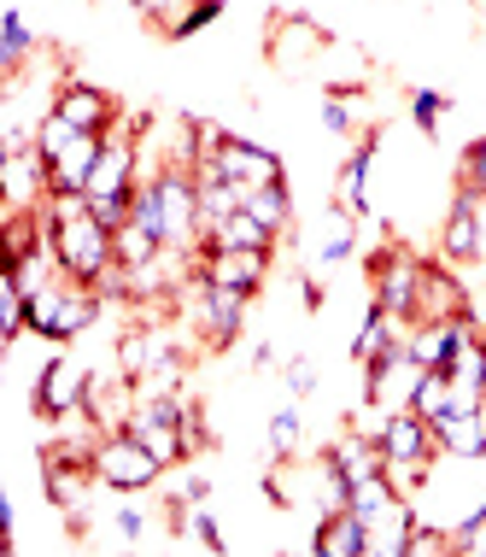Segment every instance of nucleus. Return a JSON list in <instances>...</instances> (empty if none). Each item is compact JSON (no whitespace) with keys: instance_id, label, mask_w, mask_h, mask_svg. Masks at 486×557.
Here are the masks:
<instances>
[{"instance_id":"obj_5","label":"nucleus","mask_w":486,"mask_h":557,"mask_svg":"<svg viewBox=\"0 0 486 557\" xmlns=\"http://www.w3.org/2000/svg\"><path fill=\"white\" fill-rule=\"evenodd\" d=\"M88 382H95V370H88L71 346H53V358L36 370V387H29V411H36L41 423H59V417H71L88 405Z\"/></svg>"},{"instance_id":"obj_16","label":"nucleus","mask_w":486,"mask_h":557,"mask_svg":"<svg viewBox=\"0 0 486 557\" xmlns=\"http://www.w3.org/2000/svg\"><path fill=\"white\" fill-rule=\"evenodd\" d=\"M276 240H282V235L264 230V223H258L247 206L205 230V247H211V252H276ZM205 247H200V252H205Z\"/></svg>"},{"instance_id":"obj_22","label":"nucleus","mask_w":486,"mask_h":557,"mask_svg":"<svg viewBox=\"0 0 486 557\" xmlns=\"http://www.w3.org/2000/svg\"><path fill=\"white\" fill-rule=\"evenodd\" d=\"M240 206H247V212L264 223V230H276L282 240L294 235V188L287 183H264V188H247L240 194Z\"/></svg>"},{"instance_id":"obj_32","label":"nucleus","mask_w":486,"mask_h":557,"mask_svg":"<svg viewBox=\"0 0 486 557\" xmlns=\"http://www.w3.org/2000/svg\"><path fill=\"white\" fill-rule=\"evenodd\" d=\"M451 546H458V557H486V510L451 529Z\"/></svg>"},{"instance_id":"obj_17","label":"nucleus","mask_w":486,"mask_h":557,"mask_svg":"<svg viewBox=\"0 0 486 557\" xmlns=\"http://www.w3.org/2000/svg\"><path fill=\"white\" fill-rule=\"evenodd\" d=\"M0 183H7V206H41L53 194L48 183V159L29 147V153H7L0 159Z\"/></svg>"},{"instance_id":"obj_14","label":"nucleus","mask_w":486,"mask_h":557,"mask_svg":"<svg viewBox=\"0 0 486 557\" xmlns=\"http://www.w3.org/2000/svg\"><path fill=\"white\" fill-rule=\"evenodd\" d=\"M375 159H382V141H375V135H363L352 153L340 159V171H334V194H328L340 212L370 218V171H375Z\"/></svg>"},{"instance_id":"obj_28","label":"nucleus","mask_w":486,"mask_h":557,"mask_svg":"<svg viewBox=\"0 0 486 557\" xmlns=\"http://www.w3.org/2000/svg\"><path fill=\"white\" fill-rule=\"evenodd\" d=\"M188 7H194V0H135L141 24L153 29V36H164V41H176V29H182V18H188Z\"/></svg>"},{"instance_id":"obj_4","label":"nucleus","mask_w":486,"mask_h":557,"mask_svg":"<svg viewBox=\"0 0 486 557\" xmlns=\"http://www.w3.org/2000/svg\"><path fill=\"white\" fill-rule=\"evenodd\" d=\"M422 270H428V259H422V252H410V247H399V240H387V247L370 259V299H375L382 311H392L399 323H416Z\"/></svg>"},{"instance_id":"obj_36","label":"nucleus","mask_w":486,"mask_h":557,"mask_svg":"<svg viewBox=\"0 0 486 557\" xmlns=\"http://www.w3.org/2000/svg\"><path fill=\"white\" fill-rule=\"evenodd\" d=\"M194 141H200V159H217L223 141H229V129H223L217 117H194Z\"/></svg>"},{"instance_id":"obj_38","label":"nucleus","mask_w":486,"mask_h":557,"mask_svg":"<svg viewBox=\"0 0 486 557\" xmlns=\"http://www.w3.org/2000/svg\"><path fill=\"white\" fill-rule=\"evenodd\" d=\"M469 159H481V164H486V129L475 135V141H469Z\"/></svg>"},{"instance_id":"obj_25","label":"nucleus","mask_w":486,"mask_h":557,"mask_svg":"<svg viewBox=\"0 0 486 557\" xmlns=\"http://www.w3.org/2000/svg\"><path fill=\"white\" fill-rule=\"evenodd\" d=\"M410 411L428 417V423H439V417L458 411V387H451V375H446V370H428V375H422V382H416V399H410Z\"/></svg>"},{"instance_id":"obj_13","label":"nucleus","mask_w":486,"mask_h":557,"mask_svg":"<svg viewBox=\"0 0 486 557\" xmlns=\"http://www.w3.org/2000/svg\"><path fill=\"white\" fill-rule=\"evenodd\" d=\"M270 264H276V252H200V276L211 288H229L240 299H258L270 282Z\"/></svg>"},{"instance_id":"obj_39","label":"nucleus","mask_w":486,"mask_h":557,"mask_svg":"<svg viewBox=\"0 0 486 557\" xmlns=\"http://www.w3.org/2000/svg\"><path fill=\"white\" fill-rule=\"evenodd\" d=\"M481 346H486V318H481Z\"/></svg>"},{"instance_id":"obj_35","label":"nucleus","mask_w":486,"mask_h":557,"mask_svg":"<svg viewBox=\"0 0 486 557\" xmlns=\"http://www.w3.org/2000/svg\"><path fill=\"white\" fill-rule=\"evenodd\" d=\"M129 499H135V493H124V505L112 510V529H117V534H124L129 546H135V540L147 534V510H141V505H129Z\"/></svg>"},{"instance_id":"obj_6","label":"nucleus","mask_w":486,"mask_h":557,"mask_svg":"<svg viewBox=\"0 0 486 557\" xmlns=\"http://www.w3.org/2000/svg\"><path fill=\"white\" fill-rule=\"evenodd\" d=\"M153 183H159V200H164V247H176V252H200V247H205L200 176H194L188 164H164Z\"/></svg>"},{"instance_id":"obj_24","label":"nucleus","mask_w":486,"mask_h":557,"mask_svg":"<svg viewBox=\"0 0 486 557\" xmlns=\"http://www.w3.org/2000/svg\"><path fill=\"white\" fill-rule=\"evenodd\" d=\"M352 252H358V218H352V212H340V206L328 200L323 240H316V259H323V264H340V259H352Z\"/></svg>"},{"instance_id":"obj_20","label":"nucleus","mask_w":486,"mask_h":557,"mask_svg":"<svg viewBox=\"0 0 486 557\" xmlns=\"http://www.w3.org/2000/svg\"><path fill=\"white\" fill-rule=\"evenodd\" d=\"M328 458H334V470H340L346 481H363V475H382L387 470V451L382 441H370V434H358V429H340L328 441Z\"/></svg>"},{"instance_id":"obj_3","label":"nucleus","mask_w":486,"mask_h":557,"mask_svg":"<svg viewBox=\"0 0 486 557\" xmlns=\"http://www.w3.org/2000/svg\"><path fill=\"white\" fill-rule=\"evenodd\" d=\"M247 306H252V299H240L229 288H211L205 276H194L188 288L176 294V311L194 323V335L205 341V352H223V346L240 341V329H247Z\"/></svg>"},{"instance_id":"obj_34","label":"nucleus","mask_w":486,"mask_h":557,"mask_svg":"<svg viewBox=\"0 0 486 557\" xmlns=\"http://www.w3.org/2000/svg\"><path fill=\"white\" fill-rule=\"evenodd\" d=\"M282 382H287V394H294V399H311L316 394V364H311V358H287Z\"/></svg>"},{"instance_id":"obj_19","label":"nucleus","mask_w":486,"mask_h":557,"mask_svg":"<svg viewBox=\"0 0 486 557\" xmlns=\"http://www.w3.org/2000/svg\"><path fill=\"white\" fill-rule=\"evenodd\" d=\"M434 434H439V451H446V458L486 463V417H481V411H451V417H439Z\"/></svg>"},{"instance_id":"obj_30","label":"nucleus","mask_w":486,"mask_h":557,"mask_svg":"<svg viewBox=\"0 0 486 557\" xmlns=\"http://www.w3.org/2000/svg\"><path fill=\"white\" fill-rule=\"evenodd\" d=\"M159 252H164V240H159V235H147L141 223H124V230H117V264H124V270L147 264V259H159Z\"/></svg>"},{"instance_id":"obj_37","label":"nucleus","mask_w":486,"mask_h":557,"mask_svg":"<svg viewBox=\"0 0 486 557\" xmlns=\"http://www.w3.org/2000/svg\"><path fill=\"white\" fill-rule=\"evenodd\" d=\"M463 183L486 194V164H481V159H469V153H463Z\"/></svg>"},{"instance_id":"obj_8","label":"nucleus","mask_w":486,"mask_h":557,"mask_svg":"<svg viewBox=\"0 0 486 557\" xmlns=\"http://www.w3.org/2000/svg\"><path fill=\"white\" fill-rule=\"evenodd\" d=\"M95 475L105 481V493H153L164 481V463L135 441V434H100Z\"/></svg>"},{"instance_id":"obj_12","label":"nucleus","mask_w":486,"mask_h":557,"mask_svg":"<svg viewBox=\"0 0 486 557\" xmlns=\"http://www.w3.org/2000/svg\"><path fill=\"white\" fill-rule=\"evenodd\" d=\"M217 171L229 176V183H235L240 194H247V188H264V183H287V164H282L276 147L247 141V135H229V141H223Z\"/></svg>"},{"instance_id":"obj_9","label":"nucleus","mask_w":486,"mask_h":557,"mask_svg":"<svg viewBox=\"0 0 486 557\" xmlns=\"http://www.w3.org/2000/svg\"><path fill=\"white\" fill-rule=\"evenodd\" d=\"M328 53H334L328 29L316 18H306V12H276L270 18V65L276 71H311Z\"/></svg>"},{"instance_id":"obj_10","label":"nucleus","mask_w":486,"mask_h":557,"mask_svg":"<svg viewBox=\"0 0 486 557\" xmlns=\"http://www.w3.org/2000/svg\"><path fill=\"white\" fill-rule=\"evenodd\" d=\"M53 112L65 117L71 129H83V135H105L124 117V107H117V95H105L100 83H83V77H65L59 83V95H53Z\"/></svg>"},{"instance_id":"obj_2","label":"nucleus","mask_w":486,"mask_h":557,"mask_svg":"<svg viewBox=\"0 0 486 557\" xmlns=\"http://www.w3.org/2000/svg\"><path fill=\"white\" fill-rule=\"evenodd\" d=\"M53 252H59V270H65V276L100 288V282L117 270V230H105L95 212L53 218Z\"/></svg>"},{"instance_id":"obj_29","label":"nucleus","mask_w":486,"mask_h":557,"mask_svg":"<svg viewBox=\"0 0 486 557\" xmlns=\"http://www.w3.org/2000/svg\"><path fill=\"white\" fill-rule=\"evenodd\" d=\"M446 112H451V95H446V88H416V95H410V124H416L422 135H439Z\"/></svg>"},{"instance_id":"obj_15","label":"nucleus","mask_w":486,"mask_h":557,"mask_svg":"<svg viewBox=\"0 0 486 557\" xmlns=\"http://www.w3.org/2000/svg\"><path fill=\"white\" fill-rule=\"evenodd\" d=\"M382 451H387V463H439V434H434L428 417L392 411V423L382 434Z\"/></svg>"},{"instance_id":"obj_1","label":"nucleus","mask_w":486,"mask_h":557,"mask_svg":"<svg viewBox=\"0 0 486 557\" xmlns=\"http://www.w3.org/2000/svg\"><path fill=\"white\" fill-rule=\"evenodd\" d=\"M100 311H105L100 288H88V282L59 270L41 294H29V335L48 341V346H71L100 323Z\"/></svg>"},{"instance_id":"obj_11","label":"nucleus","mask_w":486,"mask_h":557,"mask_svg":"<svg viewBox=\"0 0 486 557\" xmlns=\"http://www.w3.org/2000/svg\"><path fill=\"white\" fill-rule=\"evenodd\" d=\"M416 358L404 352V346H392L387 358H375V364H363V399L387 405V411H410V399H416V382H422Z\"/></svg>"},{"instance_id":"obj_23","label":"nucleus","mask_w":486,"mask_h":557,"mask_svg":"<svg viewBox=\"0 0 486 557\" xmlns=\"http://www.w3.org/2000/svg\"><path fill=\"white\" fill-rule=\"evenodd\" d=\"M0 65H7V71L36 65V29L24 24V12H18V7L0 12Z\"/></svg>"},{"instance_id":"obj_31","label":"nucleus","mask_w":486,"mask_h":557,"mask_svg":"<svg viewBox=\"0 0 486 557\" xmlns=\"http://www.w3.org/2000/svg\"><path fill=\"white\" fill-rule=\"evenodd\" d=\"M71 135H77V129H71L65 124V117H59V112H48V117H41V124H36V153L41 159H59V153H65V147H71Z\"/></svg>"},{"instance_id":"obj_26","label":"nucleus","mask_w":486,"mask_h":557,"mask_svg":"<svg viewBox=\"0 0 486 557\" xmlns=\"http://www.w3.org/2000/svg\"><path fill=\"white\" fill-rule=\"evenodd\" d=\"M404 557H458V546H451V529L434 517H416L404 534Z\"/></svg>"},{"instance_id":"obj_7","label":"nucleus","mask_w":486,"mask_h":557,"mask_svg":"<svg viewBox=\"0 0 486 557\" xmlns=\"http://www.w3.org/2000/svg\"><path fill=\"white\" fill-rule=\"evenodd\" d=\"M434 252L451 270H469V264L486 259V194L481 188L458 183V194H451V206H446V223H439Z\"/></svg>"},{"instance_id":"obj_27","label":"nucleus","mask_w":486,"mask_h":557,"mask_svg":"<svg viewBox=\"0 0 486 557\" xmlns=\"http://www.w3.org/2000/svg\"><path fill=\"white\" fill-rule=\"evenodd\" d=\"M299 441H306V417H299V399H294L270 417V458H299Z\"/></svg>"},{"instance_id":"obj_33","label":"nucleus","mask_w":486,"mask_h":557,"mask_svg":"<svg viewBox=\"0 0 486 557\" xmlns=\"http://www.w3.org/2000/svg\"><path fill=\"white\" fill-rule=\"evenodd\" d=\"M223 12H229V0H194L188 18H182V29H176V41H188V36H200V29H211Z\"/></svg>"},{"instance_id":"obj_18","label":"nucleus","mask_w":486,"mask_h":557,"mask_svg":"<svg viewBox=\"0 0 486 557\" xmlns=\"http://www.w3.org/2000/svg\"><path fill=\"white\" fill-rule=\"evenodd\" d=\"M404 329H410V323H399L392 311H382V306L370 299V306H363L358 335H352V358H358V370H363V364H375V358H387L392 346H404Z\"/></svg>"},{"instance_id":"obj_21","label":"nucleus","mask_w":486,"mask_h":557,"mask_svg":"<svg viewBox=\"0 0 486 557\" xmlns=\"http://www.w3.org/2000/svg\"><path fill=\"white\" fill-rule=\"evenodd\" d=\"M311 552L316 557H363V522L352 510H323L311 529Z\"/></svg>"}]
</instances>
